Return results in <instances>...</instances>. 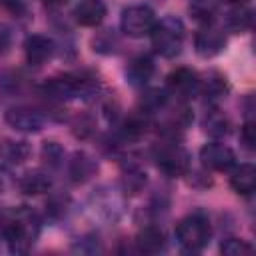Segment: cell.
Listing matches in <instances>:
<instances>
[{
    "label": "cell",
    "instance_id": "cell-1",
    "mask_svg": "<svg viewBox=\"0 0 256 256\" xmlns=\"http://www.w3.org/2000/svg\"><path fill=\"white\" fill-rule=\"evenodd\" d=\"M40 234V218L32 208H18L4 226V238L14 254H26Z\"/></svg>",
    "mask_w": 256,
    "mask_h": 256
},
{
    "label": "cell",
    "instance_id": "cell-2",
    "mask_svg": "<svg viewBox=\"0 0 256 256\" xmlns=\"http://www.w3.org/2000/svg\"><path fill=\"white\" fill-rule=\"evenodd\" d=\"M152 48L162 58H176L182 52L186 30L180 18L176 16H164L162 20H156V26L150 32Z\"/></svg>",
    "mask_w": 256,
    "mask_h": 256
},
{
    "label": "cell",
    "instance_id": "cell-3",
    "mask_svg": "<svg viewBox=\"0 0 256 256\" xmlns=\"http://www.w3.org/2000/svg\"><path fill=\"white\" fill-rule=\"evenodd\" d=\"M212 238L210 218L204 212H192L176 226V240L186 252H200Z\"/></svg>",
    "mask_w": 256,
    "mask_h": 256
},
{
    "label": "cell",
    "instance_id": "cell-4",
    "mask_svg": "<svg viewBox=\"0 0 256 256\" xmlns=\"http://www.w3.org/2000/svg\"><path fill=\"white\" fill-rule=\"evenodd\" d=\"M46 94H50L52 98H88L98 90V82L94 78L88 76H80V74H64V76H56L52 80H48L44 84Z\"/></svg>",
    "mask_w": 256,
    "mask_h": 256
},
{
    "label": "cell",
    "instance_id": "cell-5",
    "mask_svg": "<svg viewBox=\"0 0 256 256\" xmlns=\"http://www.w3.org/2000/svg\"><path fill=\"white\" fill-rule=\"evenodd\" d=\"M156 20L158 18L150 6L134 4V6H128L122 10L120 28L130 38H144V36H150L152 28L156 26Z\"/></svg>",
    "mask_w": 256,
    "mask_h": 256
},
{
    "label": "cell",
    "instance_id": "cell-6",
    "mask_svg": "<svg viewBox=\"0 0 256 256\" xmlns=\"http://www.w3.org/2000/svg\"><path fill=\"white\" fill-rule=\"evenodd\" d=\"M156 164L166 176L178 178V176L188 174V170H190V154L180 144H166V146H162L158 150Z\"/></svg>",
    "mask_w": 256,
    "mask_h": 256
},
{
    "label": "cell",
    "instance_id": "cell-7",
    "mask_svg": "<svg viewBox=\"0 0 256 256\" xmlns=\"http://www.w3.org/2000/svg\"><path fill=\"white\" fill-rule=\"evenodd\" d=\"M194 48L202 58H214L226 48V34L214 24H202L194 36Z\"/></svg>",
    "mask_w": 256,
    "mask_h": 256
},
{
    "label": "cell",
    "instance_id": "cell-8",
    "mask_svg": "<svg viewBox=\"0 0 256 256\" xmlns=\"http://www.w3.org/2000/svg\"><path fill=\"white\" fill-rule=\"evenodd\" d=\"M200 160H202L204 168H208L212 172H226L236 164V154L230 146H226L222 142H210V144L202 146Z\"/></svg>",
    "mask_w": 256,
    "mask_h": 256
},
{
    "label": "cell",
    "instance_id": "cell-9",
    "mask_svg": "<svg viewBox=\"0 0 256 256\" xmlns=\"http://www.w3.org/2000/svg\"><path fill=\"white\" fill-rule=\"evenodd\" d=\"M168 92L180 100L194 98L200 94V76L192 68H176L168 76Z\"/></svg>",
    "mask_w": 256,
    "mask_h": 256
},
{
    "label": "cell",
    "instance_id": "cell-10",
    "mask_svg": "<svg viewBox=\"0 0 256 256\" xmlns=\"http://www.w3.org/2000/svg\"><path fill=\"white\" fill-rule=\"evenodd\" d=\"M6 122L20 132H40L44 128V116L28 106H14L6 112Z\"/></svg>",
    "mask_w": 256,
    "mask_h": 256
},
{
    "label": "cell",
    "instance_id": "cell-11",
    "mask_svg": "<svg viewBox=\"0 0 256 256\" xmlns=\"http://www.w3.org/2000/svg\"><path fill=\"white\" fill-rule=\"evenodd\" d=\"M24 52H26V60L32 66H42L54 56L56 44L52 38H48L44 34H32L24 42Z\"/></svg>",
    "mask_w": 256,
    "mask_h": 256
},
{
    "label": "cell",
    "instance_id": "cell-12",
    "mask_svg": "<svg viewBox=\"0 0 256 256\" xmlns=\"http://www.w3.org/2000/svg\"><path fill=\"white\" fill-rule=\"evenodd\" d=\"M106 12L108 8L104 0H80L74 8V18L80 26L94 28L102 24V20L106 18Z\"/></svg>",
    "mask_w": 256,
    "mask_h": 256
},
{
    "label": "cell",
    "instance_id": "cell-13",
    "mask_svg": "<svg viewBox=\"0 0 256 256\" xmlns=\"http://www.w3.org/2000/svg\"><path fill=\"white\" fill-rule=\"evenodd\" d=\"M156 72V64L154 60L148 56V54H142V56H136L128 68H126V78L132 86H146L150 82V78L154 76Z\"/></svg>",
    "mask_w": 256,
    "mask_h": 256
},
{
    "label": "cell",
    "instance_id": "cell-14",
    "mask_svg": "<svg viewBox=\"0 0 256 256\" xmlns=\"http://www.w3.org/2000/svg\"><path fill=\"white\" fill-rule=\"evenodd\" d=\"M136 248L142 254H158L166 248V236L156 226H146L136 236Z\"/></svg>",
    "mask_w": 256,
    "mask_h": 256
},
{
    "label": "cell",
    "instance_id": "cell-15",
    "mask_svg": "<svg viewBox=\"0 0 256 256\" xmlns=\"http://www.w3.org/2000/svg\"><path fill=\"white\" fill-rule=\"evenodd\" d=\"M202 128L212 138H224V136L230 134L232 124H230V118L222 110L210 108V110H206V114L202 118Z\"/></svg>",
    "mask_w": 256,
    "mask_h": 256
},
{
    "label": "cell",
    "instance_id": "cell-16",
    "mask_svg": "<svg viewBox=\"0 0 256 256\" xmlns=\"http://www.w3.org/2000/svg\"><path fill=\"white\" fill-rule=\"evenodd\" d=\"M230 186L236 194L250 196L256 188V168L252 164H242L238 166L232 176H230Z\"/></svg>",
    "mask_w": 256,
    "mask_h": 256
},
{
    "label": "cell",
    "instance_id": "cell-17",
    "mask_svg": "<svg viewBox=\"0 0 256 256\" xmlns=\"http://www.w3.org/2000/svg\"><path fill=\"white\" fill-rule=\"evenodd\" d=\"M218 0H190L188 12L200 24H214L218 16Z\"/></svg>",
    "mask_w": 256,
    "mask_h": 256
},
{
    "label": "cell",
    "instance_id": "cell-18",
    "mask_svg": "<svg viewBox=\"0 0 256 256\" xmlns=\"http://www.w3.org/2000/svg\"><path fill=\"white\" fill-rule=\"evenodd\" d=\"M20 190L24 194H30V196H36V194H42V192H48L52 182L48 178V174L40 172V170H34V172H26L22 178H20Z\"/></svg>",
    "mask_w": 256,
    "mask_h": 256
},
{
    "label": "cell",
    "instance_id": "cell-19",
    "mask_svg": "<svg viewBox=\"0 0 256 256\" xmlns=\"http://www.w3.org/2000/svg\"><path fill=\"white\" fill-rule=\"evenodd\" d=\"M252 20H254L252 10L240 4L238 8H234V10H230V12L226 14V28H228L230 32L242 34V32H248V30L252 28Z\"/></svg>",
    "mask_w": 256,
    "mask_h": 256
},
{
    "label": "cell",
    "instance_id": "cell-20",
    "mask_svg": "<svg viewBox=\"0 0 256 256\" xmlns=\"http://www.w3.org/2000/svg\"><path fill=\"white\" fill-rule=\"evenodd\" d=\"M200 92L210 100L216 102L220 98H226L228 94V82L222 74H210L206 80H200Z\"/></svg>",
    "mask_w": 256,
    "mask_h": 256
},
{
    "label": "cell",
    "instance_id": "cell-21",
    "mask_svg": "<svg viewBox=\"0 0 256 256\" xmlns=\"http://www.w3.org/2000/svg\"><path fill=\"white\" fill-rule=\"evenodd\" d=\"M28 154H30V148L26 142H6L0 150V158L6 164H20L28 158Z\"/></svg>",
    "mask_w": 256,
    "mask_h": 256
},
{
    "label": "cell",
    "instance_id": "cell-22",
    "mask_svg": "<svg viewBox=\"0 0 256 256\" xmlns=\"http://www.w3.org/2000/svg\"><path fill=\"white\" fill-rule=\"evenodd\" d=\"M96 170V164L92 162V158H88L86 154H76L74 160L70 162V174L76 182H84L88 180Z\"/></svg>",
    "mask_w": 256,
    "mask_h": 256
},
{
    "label": "cell",
    "instance_id": "cell-23",
    "mask_svg": "<svg viewBox=\"0 0 256 256\" xmlns=\"http://www.w3.org/2000/svg\"><path fill=\"white\" fill-rule=\"evenodd\" d=\"M252 250L254 248L246 240H240V238H228L220 246V252L226 256H244V254H252Z\"/></svg>",
    "mask_w": 256,
    "mask_h": 256
},
{
    "label": "cell",
    "instance_id": "cell-24",
    "mask_svg": "<svg viewBox=\"0 0 256 256\" xmlns=\"http://www.w3.org/2000/svg\"><path fill=\"white\" fill-rule=\"evenodd\" d=\"M240 140H242V144H244L246 150H254L256 136H254V122H252V120H248V122L242 126V130H240Z\"/></svg>",
    "mask_w": 256,
    "mask_h": 256
},
{
    "label": "cell",
    "instance_id": "cell-25",
    "mask_svg": "<svg viewBox=\"0 0 256 256\" xmlns=\"http://www.w3.org/2000/svg\"><path fill=\"white\" fill-rule=\"evenodd\" d=\"M44 158L50 164H58L60 158H62V148L56 142H46V146H44Z\"/></svg>",
    "mask_w": 256,
    "mask_h": 256
},
{
    "label": "cell",
    "instance_id": "cell-26",
    "mask_svg": "<svg viewBox=\"0 0 256 256\" xmlns=\"http://www.w3.org/2000/svg\"><path fill=\"white\" fill-rule=\"evenodd\" d=\"M12 44V32L4 24H0V54H6Z\"/></svg>",
    "mask_w": 256,
    "mask_h": 256
},
{
    "label": "cell",
    "instance_id": "cell-27",
    "mask_svg": "<svg viewBox=\"0 0 256 256\" xmlns=\"http://www.w3.org/2000/svg\"><path fill=\"white\" fill-rule=\"evenodd\" d=\"M4 4L8 6V10H12L16 14H22L26 10V6H28L26 0H4Z\"/></svg>",
    "mask_w": 256,
    "mask_h": 256
},
{
    "label": "cell",
    "instance_id": "cell-28",
    "mask_svg": "<svg viewBox=\"0 0 256 256\" xmlns=\"http://www.w3.org/2000/svg\"><path fill=\"white\" fill-rule=\"evenodd\" d=\"M68 0H44V4L46 6H50V8H58V6H64Z\"/></svg>",
    "mask_w": 256,
    "mask_h": 256
},
{
    "label": "cell",
    "instance_id": "cell-29",
    "mask_svg": "<svg viewBox=\"0 0 256 256\" xmlns=\"http://www.w3.org/2000/svg\"><path fill=\"white\" fill-rule=\"evenodd\" d=\"M224 2H228V4H244V2H248V0H224Z\"/></svg>",
    "mask_w": 256,
    "mask_h": 256
}]
</instances>
